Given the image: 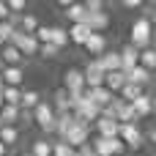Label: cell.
<instances>
[{
  "mask_svg": "<svg viewBox=\"0 0 156 156\" xmlns=\"http://www.w3.org/2000/svg\"><path fill=\"white\" fill-rule=\"evenodd\" d=\"M112 115H115V121L118 123H140L137 121V115H134V110H132V104H126V101H121L118 96L112 99Z\"/></svg>",
  "mask_w": 156,
  "mask_h": 156,
  "instance_id": "cell-7",
  "label": "cell"
},
{
  "mask_svg": "<svg viewBox=\"0 0 156 156\" xmlns=\"http://www.w3.org/2000/svg\"><path fill=\"white\" fill-rule=\"evenodd\" d=\"M85 49H88V55L96 60V58H101L110 47H107V36H101V33H90V38H88V44H85Z\"/></svg>",
  "mask_w": 156,
  "mask_h": 156,
  "instance_id": "cell-13",
  "label": "cell"
},
{
  "mask_svg": "<svg viewBox=\"0 0 156 156\" xmlns=\"http://www.w3.org/2000/svg\"><path fill=\"white\" fill-rule=\"evenodd\" d=\"M63 90H69V93H82L85 90V77H82L80 69H66V74H63Z\"/></svg>",
  "mask_w": 156,
  "mask_h": 156,
  "instance_id": "cell-8",
  "label": "cell"
},
{
  "mask_svg": "<svg viewBox=\"0 0 156 156\" xmlns=\"http://www.w3.org/2000/svg\"><path fill=\"white\" fill-rule=\"evenodd\" d=\"M85 25L90 27V33H101V36H104V30L110 27V14H107V11L88 14V16H85Z\"/></svg>",
  "mask_w": 156,
  "mask_h": 156,
  "instance_id": "cell-12",
  "label": "cell"
},
{
  "mask_svg": "<svg viewBox=\"0 0 156 156\" xmlns=\"http://www.w3.org/2000/svg\"><path fill=\"white\" fill-rule=\"evenodd\" d=\"M30 118L38 123V129H41V132L52 134V126H55V110H52V104H49V101H41V104L30 112Z\"/></svg>",
  "mask_w": 156,
  "mask_h": 156,
  "instance_id": "cell-3",
  "label": "cell"
},
{
  "mask_svg": "<svg viewBox=\"0 0 156 156\" xmlns=\"http://www.w3.org/2000/svg\"><path fill=\"white\" fill-rule=\"evenodd\" d=\"M0 88H3V85H0Z\"/></svg>",
  "mask_w": 156,
  "mask_h": 156,
  "instance_id": "cell-40",
  "label": "cell"
},
{
  "mask_svg": "<svg viewBox=\"0 0 156 156\" xmlns=\"http://www.w3.org/2000/svg\"><path fill=\"white\" fill-rule=\"evenodd\" d=\"M52 156H77V151L69 148L63 140H55V143H52Z\"/></svg>",
  "mask_w": 156,
  "mask_h": 156,
  "instance_id": "cell-31",
  "label": "cell"
},
{
  "mask_svg": "<svg viewBox=\"0 0 156 156\" xmlns=\"http://www.w3.org/2000/svg\"><path fill=\"white\" fill-rule=\"evenodd\" d=\"M8 19H11V14H8V5L0 0V22H8Z\"/></svg>",
  "mask_w": 156,
  "mask_h": 156,
  "instance_id": "cell-35",
  "label": "cell"
},
{
  "mask_svg": "<svg viewBox=\"0 0 156 156\" xmlns=\"http://www.w3.org/2000/svg\"><path fill=\"white\" fill-rule=\"evenodd\" d=\"M22 82H25L22 66H3L0 69V85L3 88H22Z\"/></svg>",
  "mask_w": 156,
  "mask_h": 156,
  "instance_id": "cell-6",
  "label": "cell"
},
{
  "mask_svg": "<svg viewBox=\"0 0 156 156\" xmlns=\"http://www.w3.org/2000/svg\"><path fill=\"white\" fill-rule=\"evenodd\" d=\"M52 110H55V115H63V112H71V101H69V90L58 88V90L52 93Z\"/></svg>",
  "mask_w": 156,
  "mask_h": 156,
  "instance_id": "cell-19",
  "label": "cell"
},
{
  "mask_svg": "<svg viewBox=\"0 0 156 156\" xmlns=\"http://www.w3.org/2000/svg\"><path fill=\"white\" fill-rule=\"evenodd\" d=\"M145 93V88H140V85H132V82H126L123 88H121V93H118V99L121 101H126V104H132L134 99H140Z\"/></svg>",
  "mask_w": 156,
  "mask_h": 156,
  "instance_id": "cell-25",
  "label": "cell"
},
{
  "mask_svg": "<svg viewBox=\"0 0 156 156\" xmlns=\"http://www.w3.org/2000/svg\"><path fill=\"white\" fill-rule=\"evenodd\" d=\"M0 96H3V104L5 107H19L22 88H0Z\"/></svg>",
  "mask_w": 156,
  "mask_h": 156,
  "instance_id": "cell-27",
  "label": "cell"
},
{
  "mask_svg": "<svg viewBox=\"0 0 156 156\" xmlns=\"http://www.w3.org/2000/svg\"><path fill=\"white\" fill-rule=\"evenodd\" d=\"M85 96H88V101H93L99 110L110 107V104H112V99H115V96H112L104 85H101V88H85Z\"/></svg>",
  "mask_w": 156,
  "mask_h": 156,
  "instance_id": "cell-11",
  "label": "cell"
},
{
  "mask_svg": "<svg viewBox=\"0 0 156 156\" xmlns=\"http://www.w3.org/2000/svg\"><path fill=\"white\" fill-rule=\"evenodd\" d=\"M137 66H143L148 74H154V69H156V49H154V47L140 49V60H137Z\"/></svg>",
  "mask_w": 156,
  "mask_h": 156,
  "instance_id": "cell-24",
  "label": "cell"
},
{
  "mask_svg": "<svg viewBox=\"0 0 156 156\" xmlns=\"http://www.w3.org/2000/svg\"><path fill=\"white\" fill-rule=\"evenodd\" d=\"M66 19L71 22V25H82L85 22V16H88V11H85V5L82 3H71V5H66Z\"/></svg>",
  "mask_w": 156,
  "mask_h": 156,
  "instance_id": "cell-22",
  "label": "cell"
},
{
  "mask_svg": "<svg viewBox=\"0 0 156 156\" xmlns=\"http://www.w3.org/2000/svg\"><path fill=\"white\" fill-rule=\"evenodd\" d=\"M16 27L11 25V22H0V41L3 44H8V38H11V33H14Z\"/></svg>",
  "mask_w": 156,
  "mask_h": 156,
  "instance_id": "cell-33",
  "label": "cell"
},
{
  "mask_svg": "<svg viewBox=\"0 0 156 156\" xmlns=\"http://www.w3.org/2000/svg\"><path fill=\"white\" fill-rule=\"evenodd\" d=\"M0 143H3L5 148L16 145V143H19V129H16V126H0Z\"/></svg>",
  "mask_w": 156,
  "mask_h": 156,
  "instance_id": "cell-28",
  "label": "cell"
},
{
  "mask_svg": "<svg viewBox=\"0 0 156 156\" xmlns=\"http://www.w3.org/2000/svg\"><path fill=\"white\" fill-rule=\"evenodd\" d=\"M82 77H85V88H101V85H104V71L99 69L96 60H90V63L82 69Z\"/></svg>",
  "mask_w": 156,
  "mask_h": 156,
  "instance_id": "cell-10",
  "label": "cell"
},
{
  "mask_svg": "<svg viewBox=\"0 0 156 156\" xmlns=\"http://www.w3.org/2000/svg\"><path fill=\"white\" fill-rule=\"evenodd\" d=\"M22 55H19V49L16 47H11V44H3V49H0V63L3 66H22Z\"/></svg>",
  "mask_w": 156,
  "mask_h": 156,
  "instance_id": "cell-20",
  "label": "cell"
},
{
  "mask_svg": "<svg viewBox=\"0 0 156 156\" xmlns=\"http://www.w3.org/2000/svg\"><path fill=\"white\" fill-rule=\"evenodd\" d=\"M118 55H121V71H123V74H126L129 69H134V66H137V60H140V49H134L132 44H126Z\"/></svg>",
  "mask_w": 156,
  "mask_h": 156,
  "instance_id": "cell-17",
  "label": "cell"
},
{
  "mask_svg": "<svg viewBox=\"0 0 156 156\" xmlns=\"http://www.w3.org/2000/svg\"><path fill=\"white\" fill-rule=\"evenodd\" d=\"M0 110H3V96H0Z\"/></svg>",
  "mask_w": 156,
  "mask_h": 156,
  "instance_id": "cell-38",
  "label": "cell"
},
{
  "mask_svg": "<svg viewBox=\"0 0 156 156\" xmlns=\"http://www.w3.org/2000/svg\"><path fill=\"white\" fill-rule=\"evenodd\" d=\"M90 145H93V154H96V156H121L123 151H126V145H123L118 137H110V140L93 137Z\"/></svg>",
  "mask_w": 156,
  "mask_h": 156,
  "instance_id": "cell-4",
  "label": "cell"
},
{
  "mask_svg": "<svg viewBox=\"0 0 156 156\" xmlns=\"http://www.w3.org/2000/svg\"><path fill=\"white\" fill-rule=\"evenodd\" d=\"M27 154H30V156H52V140H47V137H41V140H33Z\"/></svg>",
  "mask_w": 156,
  "mask_h": 156,
  "instance_id": "cell-26",
  "label": "cell"
},
{
  "mask_svg": "<svg viewBox=\"0 0 156 156\" xmlns=\"http://www.w3.org/2000/svg\"><path fill=\"white\" fill-rule=\"evenodd\" d=\"M49 44L58 47V49H66V47H69V33H66V27H52Z\"/></svg>",
  "mask_w": 156,
  "mask_h": 156,
  "instance_id": "cell-30",
  "label": "cell"
},
{
  "mask_svg": "<svg viewBox=\"0 0 156 156\" xmlns=\"http://www.w3.org/2000/svg\"><path fill=\"white\" fill-rule=\"evenodd\" d=\"M88 140H90V126H82V123H77V121H74V126L63 134V143H66L69 148H74V151L82 148Z\"/></svg>",
  "mask_w": 156,
  "mask_h": 156,
  "instance_id": "cell-5",
  "label": "cell"
},
{
  "mask_svg": "<svg viewBox=\"0 0 156 156\" xmlns=\"http://www.w3.org/2000/svg\"><path fill=\"white\" fill-rule=\"evenodd\" d=\"M38 104H41V93H38V90H22L19 110H25V112H33Z\"/></svg>",
  "mask_w": 156,
  "mask_h": 156,
  "instance_id": "cell-23",
  "label": "cell"
},
{
  "mask_svg": "<svg viewBox=\"0 0 156 156\" xmlns=\"http://www.w3.org/2000/svg\"><path fill=\"white\" fill-rule=\"evenodd\" d=\"M69 44H77V47H85L88 44V38H90V27L82 22V25H71L69 30Z\"/></svg>",
  "mask_w": 156,
  "mask_h": 156,
  "instance_id": "cell-15",
  "label": "cell"
},
{
  "mask_svg": "<svg viewBox=\"0 0 156 156\" xmlns=\"http://www.w3.org/2000/svg\"><path fill=\"white\" fill-rule=\"evenodd\" d=\"M151 77H154V74H148L143 66H134V69H129V71H126V82L140 85V88H145V85L151 82Z\"/></svg>",
  "mask_w": 156,
  "mask_h": 156,
  "instance_id": "cell-21",
  "label": "cell"
},
{
  "mask_svg": "<svg viewBox=\"0 0 156 156\" xmlns=\"http://www.w3.org/2000/svg\"><path fill=\"white\" fill-rule=\"evenodd\" d=\"M96 63H99V69H101L104 74H110V71H121V55H118L115 49H107L101 58H96Z\"/></svg>",
  "mask_w": 156,
  "mask_h": 156,
  "instance_id": "cell-14",
  "label": "cell"
},
{
  "mask_svg": "<svg viewBox=\"0 0 156 156\" xmlns=\"http://www.w3.org/2000/svg\"><path fill=\"white\" fill-rule=\"evenodd\" d=\"M22 156H30V154H27V151H25V154H22Z\"/></svg>",
  "mask_w": 156,
  "mask_h": 156,
  "instance_id": "cell-39",
  "label": "cell"
},
{
  "mask_svg": "<svg viewBox=\"0 0 156 156\" xmlns=\"http://www.w3.org/2000/svg\"><path fill=\"white\" fill-rule=\"evenodd\" d=\"M126 8H143V0H123Z\"/></svg>",
  "mask_w": 156,
  "mask_h": 156,
  "instance_id": "cell-36",
  "label": "cell"
},
{
  "mask_svg": "<svg viewBox=\"0 0 156 156\" xmlns=\"http://www.w3.org/2000/svg\"><path fill=\"white\" fill-rule=\"evenodd\" d=\"M151 41H154V25L148 22V19H137L134 25H132V36H129V44L134 47V49H145V47H151Z\"/></svg>",
  "mask_w": 156,
  "mask_h": 156,
  "instance_id": "cell-1",
  "label": "cell"
},
{
  "mask_svg": "<svg viewBox=\"0 0 156 156\" xmlns=\"http://www.w3.org/2000/svg\"><path fill=\"white\" fill-rule=\"evenodd\" d=\"M123 85H126V74H123V71H110V74H104V88H107L112 96H118Z\"/></svg>",
  "mask_w": 156,
  "mask_h": 156,
  "instance_id": "cell-18",
  "label": "cell"
},
{
  "mask_svg": "<svg viewBox=\"0 0 156 156\" xmlns=\"http://www.w3.org/2000/svg\"><path fill=\"white\" fill-rule=\"evenodd\" d=\"M0 156H8V148H5L3 143H0Z\"/></svg>",
  "mask_w": 156,
  "mask_h": 156,
  "instance_id": "cell-37",
  "label": "cell"
},
{
  "mask_svg": "<svg viewBox=\"0 0 156 156\" xmlns=\"http://www.w3.org/2000/svg\"><path fill=\"white\" fill-rule=\"evenodd\" d=\"M82 5H85V11H88V14L104 11V3H101V0H88V3H82Z\"/></svg>",
  "mask_w": 156,
  "mask_h": 156,
  "instance_id": "cell-34",
  "label": "cell"
},
{
  "mask_svg": "<svg viewBox=\"0 0 156 156\" xmlns=\"http://www.w3.org/2000/svg\"><path fill=\"white\" fill-rule=\"evenodd\" d=\"M38 55H41V58H47V60H52V58H58V55H60V49H58V47H52V44H41V47H38Z\"/></svg>",
  "mask_w": 156,
  "mask_h": 156,
  "instance_id": "cell-32",
  "label": "cell"
},
{
  "mask_svg": "<svg viewBox=\"0 0 156 156\" xmlns=\"http://www.w3.org/2000/svg\"><path fill=\"white\" fill-rule=\"evenodd\" d=\"M19 123V107H5L0 110V126H16Z\"/></svg>",
  "mask_w": 156,
  "mask_h": 156,
  "instance_id": "cell-29",
  "label": "cell"
},
{
  "mask_svg": "<svg viewBox=\"0 0 156 156\" xmlns=\"http://www.w3.org/2000/svg\"><path fill=\"white\" fill-rule=\"evenodd\" d=\"M118 140L126 148H132V151H137V148L145 145V134H143L140 123H118Z\"/></svg>",
  "mask_w": 156,
  "mask_h": 156,
  "instance_id": "cell-2",
  "label": "cell"
},
{
  "mask_svg": "<svg viewBox=\"0 0 156 156\" xmlns=\"http://www.w3.org/2000/svg\"><path fill=\"white\" fill-rule=\"evenodd\" d=\"M93 126H96V137H101V140L118 137V121H112V118H99Z\"/></svg>",
  "mask_w": 156,
  "mask_h": 156,
  "instance_id": "cell-16",
  "label": "cell"
},
{
  "mask_svg": "<svg viewBox=\"0 0 156 156\" xmlns=\"http://www.w3.org/2000/svg\"><path fill=\"white\" fill-rule=\"evenodd\" d=\"M132 110H134L137 121H145V118H151V115H154V96L145 90L140 99H134V101H132Z\"/></svg>",
  "mask_w": 156,
  "mask_h": 156,
  "instance_id": "cell-9",
  "label": "cell"
}]
</instances>
